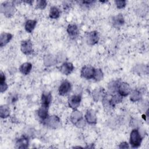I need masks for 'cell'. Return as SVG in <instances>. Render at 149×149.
I'll return each instance as SVG.
<instances>
[{"mask_svg":"<svg viewBox=\"0 0 149 149\" xmlns=\"http://www.w3.org/2000/svg\"><path fill=\"white\" fill-rule=\"evenodd\" d=\"M70 120L78 127H82L85 126V121L83 118L82 114L79 111L74 109L70 115Z\"/></svg>","mask_w":149,"mask_h":149,"instance_id":"obj_1","label":"cell"},{"mask_svg":"<svg viewBox=\"0 0 149 149\" xmlns=\"http://www.w3.org/2000/svg\"><path fill=\"white\" fill-rule=\"evenodd\" d=\"M142 141V137L138 129L132 130L130 135V144L132 147L137 148L140 146Z\"/></svg>","mask_w":149,"mask_h":149,"instance_id":"obj_2","label":"cell"},{"mask_svg":"<svg viewBox=\"0 0 149 149\" xmlns=\"http://www.w3.org/2000/svg\"><path fill=\"white\" fill-rule=\"evenodd\" d=\"M15 10V8L14 5L11 2H5L1 5V13H3V15L8 17L12 16L14 14Z\"/></svg>","mask_w":149,"mask_h":149,"instance_id":"obj_3","label":"cell"},{"mask_svg":"<svg viewBox=\"0 0 149 149\" xmlns=\"http://www.w3.org/2000/svg\"><path fill=\"white\" fill-rule=\"evenodd\" d=\"M44 123L52 129L57 128L61 123L60 119L55 115H52L51 116H48L44 120H43Z\"/></svg>","mask_w":149,"mask_h":149,"instance_id":"obj_4","label":"cell"},{"mask_svg":"<svg viewBox=\"0 0 149 149\" xmlns=\"http://www.w3.org/2000/svg\"><path fill=\"white\" fill-rule=\"evenodd\" d=\"M95 69L91 66H84L81 70V76L84 79H90L93 78Z\"/></svg>","mask_w":149,"mask_h":149,"instance_id":"obj_5","label":"cell"},{"mask_svg":"<svg viewBox=\"0 0 149 149\" xmlns=\"http://www.w3.org/2000/svg\"><path fill=\"white\" fill-rule=\"evenodd\" d=\"M130 86L125 82H121L119 83L117 92L122 97H125L129 95L130 93Z\"/></svg>","mask_w":149,"mask_h":149,"instance_id":"obj_6","label":"cell"},{"mask_svg":"<svg viewBox=\"0 0 149 149\" xmlns=\"http://www.w3.org/2000/svg\"><path fill=\"white\" fill-rule=\"evenodd\" d=\"M99 40V35L97 31H92L88 33L86 35V41L88 44L93 45L98 42Z\"/></svg>","mask_w":149,"mask_h":149,"instance_id":"obj_7","label":"cell"},{"mask_svg":"<svg viewBox=\"0 0 149 149\" xmlns=\"http://www.w3.org/2000/svg\"><path fill=\"white\" fill-rule=\"evenodd\" d=\"M20 48H21L22 52L26 55H29L31 54L33 51V44L31 41L29 40H27L22 41L21 44Z\"/></svg>","mask_w":149,"mask_h":149,"instance_id":"obj_8","label":"cell"},{"mask_svg":"<svg viewBox=\"0 0 149 149\" xmlns=\"http://www.w3.org/2000/svg\"><path fill=\"white\" fill-rule=\"evenodd\" d=\"M81 101V96L79 95H73L71 96L69 100H68V104L69 106L73 109H76L80 105Z\"/></svg>","mask_w":149,"mask_h":149,"instance_id":"obj_9","label":"cell"},{"mask_svg":"<svg viewBox=\"0 0 149 149\" xmlns=\"http://www.w3.org/2000/svg\"><path fill=\"white\" fill-rule=\"evenodd\" d=\"M71 84L70 82L67 80L63 81L59 87V94L61 95H65L67 94L70 90Z\"/></svg>","mask_w":149,"mask_h":149,"instance_id":"obj_10","label":"cell"},{"mask_svg":"<svg viewBox=\"0 0 149 149\" xmlns=\"http://www.w3.org/2000/svg\"><path fill=\"white\" fill-rule=\"evenodd\" d=\"M111 23L112 26L115 28H119L121 27L125 23L124 18L120 13L117 15L112 17Z\"/></svg>","mask_w":149,"mask_h":149,"instance_id":"obj_11","label":"cell"},{"mask_svg":"<svg viewBox=\"0 0 149 149\" xmlns=\"http://www.w3.org/2000/svg\"><path fill=\"white\" fill-rule=\"evenodd\" d=\"M105 91L103 88H99L95 89L92 93L93 98L95 101L97 102L100 100L102 99L105 95Z\"/></svg>","mask_w":149,"mask_h":149,"instance_id":"obj_12","label":"cell"},{"mask_svg":"<svg viewBox=\"0 0 149 149\" xmlns=\"http://www.w3.org/2000/svg\"><path fill=\"white\" fill-rule=\"evenodd\" d=\"M74 66L70 62H65L60 68V71L65 75L69 74L73 70Z\"/></svg>","mask_w":149,"mask_h":149,"instance_id":"obj_13","label":"cell"},{"mask_svg":"<svg viewBox=\"0 0 149 149\" xmlns=\"http://www.w3.org/2000/svg\"><path fill=\"white\" fill-rule=\"evenodd\" d=\"M67 32L71 38H74L79 34V29L76 24H70L68 26Z\"/></svg>","mask_w":149,"mask_h":149,"instance_id":"obj_14","label":"cell"},{"mask_svg":"<svg viewBox=\"0 0 149 149\" xmlns=\"http://www.w3.org/2000/svg\"><path fill=\"white\" fill-rule=\"evenodd\" d=\"M86 121L90 124H95L97 122L96 115L94 111L90 109L88 110L85 115Z\"/></svg>","mask_w":149,"mask_h":149,"instance_id":"obj_15","label":"cell"},{"mask_svg":"<svg viewBox=\"0 0 149 149\" xmlns=\"http://www.w3.org/2000/svg\"><path fill=\"white\" fill-rule=\"evenodd\" d=\"M12 35L8 33H2L0 36V46L1 47L7 44L12 39Z\"/></svg>","mask_w":149,"mask_h":149,"instance_id":"obj_16","label":"cell"},{"mask_svg":"<svg viewBox=\"0 0 149 149\" xmlns=\"http://www.w3.org/2000/svg\"><path fill=\"white\" fill-rule=\"evenodd\" d=\"M16 145L17 148H26L29 146V139L25 136H22L17 140Z\"/></svg>","mask_w":149,"mask_h":149,"instance_id":"obj_17","label":"cell"},{"mask_svg":"<svg viewBox=\"0 0 149 149\" xmlns=\"http://www.w3.org/2000/svg\"><path fill=\"white\" fill-rule=\"evenodd\" d=\"M48 107H49L41 105V107L39 108V109L37 111L38 116L42 120H44L48 116Z\"/></svg>","mask_w":149,"mask_h":149,"instance_id":"obj_18","label":"cell"},{"mask_svg":"<svg viewBox=\"0 0 149 149\" xmlns=\"http://www.w3.org/2000/svg\"><path fill=\"white\" fill-rule=\"evenodd\" d=\"M52 100V95L50 93H44L41 96L42 105L49 107Z\"/></svg>","mask_w":149,"mask_h":149,"instance_id":"obj_19","label":"cell"},{"mask_svg":"<svg viewBox=\"0 0 149 149\" xmlns=\"http://www.w3.org/2000/svg\"><path fill=\"white\" fill-rule=\"evenodd\" d=\"M37 24V21L35 20H28L25 24V30L27 32L30 33L34 29Z\"/></svg>","mask_w":149,"mask_h":149,"instance_id":"obj_20","label":"cell"},{"mask_svg":"<svg viewBox=\"0 0 149 149\" xmlns=\"http://www.w3.org/2000/svg\"><path fill=\"white\" fill-rule=\"evenodd\" d=\"M32 65L29 62H25L23 63L20 67V71L23 74H28L31 71Z\"/></svg>","mask_w":149,"mask_h":149,"instance_id":"obj_21","label":"cell"},{"mask_svg":"<svg viewBox=\"0 0 149 149\" xmlns=\"http://www.w3.org/2000/svg\"><path fill=\"white\" fill-rule=\"evenodd\" d=\"M44 64L45 65V66H53L54 65L55 63H56V58L55 57H54L52 55H46L44 58Z\"/></svg>","mask_w":149,"mask_h":149,"instance_id":"obj_22","label":"cell"},{"mask_svg":"<svg viewBox=\"0 0 149 149\" xmlns=\"http://www.w3.org/2000/svg\"><path fill=\"white\" fill-rule=\"evenodd\" d=\"M8 88V85L5 83V76L2 72H1L0 74V90L1 93H3Z\"/></svg>","mask_w":149,"mask_h":149,"instance_id":"obj_23","label":"cell"},{"mask_svg":"<svg viewBox=\"0 0 149 149\" xmlns=\"http://www.w3.org/2000/svg\"><path fill=\"white\" fill-rule=\"evenodd\" d=\"M141 93L140 91L139 90H133L131 93H130V100L132 102H136L139 101L141 98Z\"/></svg>","mask_w":149,"mask_h":149,"instance_id":"obj_24","label":"cell"},{"mask_svg":"<svg viewBox=\"0 0 149 149\" xmlns=\"http://www.w3.org/2000/svg\"><path fill=\"white\" fill-rule=\"evenodd\" d=\"M120 83V80H115L111 81L108 84V89L111 93H115L118 91V88L119 83Z\"/></svg>","mask_w":149,"mask_h":149,"instance_id":"obj_25","label":"cell"},{"mask_svg":"<svg viewBox=\"0 0 149 149\" xmlns=\"http://www.w3.org/2000/svg\"><path fill=\"white\" fill-rule=\"evenodd\" d=\"M60 16V11L58 8L56 6H52L50 9L49 11V17L51 19H58Z\"/></svg>","mask_w":149,"mask_h":149,"instance_id":"obj_26","label":"cell"},{"mask_svg":"<svg viewBox=\"0 0 149 149\" xmlns=\"http://www.w3.org/2000/svg\"><path fill=\"white\" fill-rule=\"evenodd\" d=\"M10 115V110L7 105H3L0 107V116L2 118H5Z\"/></svg>","mask_w":149,"mask_h":149,"instance_id":"obj_27","label":"cell"},{"mask_svg":"<svg viewBox=\"0 0 149 149\" xmlns=\"http://www.w3.org/2000/svg\"><path fill=\"white\" fill-rule=\"evenodd\" d=\"M103 78V72L100 69H96L94 70L93 79L95 81H100Z\"/></svg>","mask_w":149,"mask_h":149,"instance_id":"obj_28","label":"cell"},{"mask_svg":"<svg viewBox=\"0 0 149 149\" xmlns=\"http://www.w3.org/2000/svg\"><path fill=\"white\" fill-rule=\"evenodd\" d=\"M122 101V96H121L119 94H115L113 95H111V101L112 105L115 107V105L119 102H121Z\"/></svg>","mask_w":149,"mask_h":149,"instance_id":"obj_29","label":"cell"},{"mask_svg":"<svg viewBox=\"0 0 149 149\" xmlns=\"http://www.w3.org/2000/svg\"><path fill=\"white\" fill-rule=\"evenodd\" d=\"M47 4V2L46 1H43V0L37 1V7L38 9H43L46 7Z\"/></svg>","mask_w":149,"mask_h":149,"instance_id":"obj_30","label":"cell"},{"mask_svg":"<svg viewBox=\"0 0 149 149\" xmlns=\"http://www.w3.org/2000/svg\"><path fill=\"white\" fill-rule=\"evenodd\" d=\"M115 2L116 5V7L118 9L123 8L126 4V2L125 1H115Z\"/></svg>","mask_w":149,"mask_h":149,"instance_id":"obj_31","label":"cell"},{"mask_svg":"<svg viewBox=\"0 0 149 149\" xmlns=\"http://www.w3.org/2000/svg\"><path fill=\"white\" fill-rule=\"evenodd\" d=\"M80 2L82 3V5H84L85 6L88 7V6L91 5V4L94 2V1H81Z\"/></svg>","mask_w":149,"mask_h":149,"instance_id":"obj_32","label":"cell"},{"mask_svg":"<svg viewBox=\"0 0 149 149\" xmlns=\"http://www.w3.org/2000/svg\"><path fill=\"white\" fill-rule=\"evenodd\" d=\"M129 147V145L126 142H122L119 145V148H128Z\"/></svg>","mask_w":149,"mask_h":149,"instance_id":"obj_33","label":"cell"}]
</instances>
